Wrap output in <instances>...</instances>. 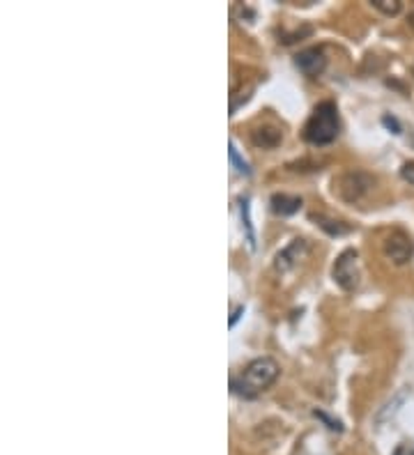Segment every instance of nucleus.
<instances>
[{
    "instance_id": "ddd939ff",
    "label": "nucleus",
    "mask_w": 414,
    "mask_h": 455,
    "mask_svg": "<svg viewBox=\"0 0 414 455\" xmlns=\"http://www.w3.org/2000/svg\"><path fill=\"white\" fill-rule=\"evenodd\" d=\"M400 177H403L405 182L414 184V161H407V163H403V168H400Z\"/></svg>"
},
{
    "instance_id": "4468645a",
    "label": "nucleus",
    "mask_w": 414,
    "mask_h": 455,
    "mask_svg": "<svg viewBox=\"0 0 414 455\" xmlns=\"http://www.w3.org/2000/svg\"><path fill=\"white\" fill-rule=\"evenodd\" d=\"M313 414H315L317 418H322L324 423H327V427H331V430H341V423H338V421H334V418H329V416H327V414H324V412L315 410Z\"/></svg>"
},
{
    "instance_id": "f257e3e1",
    "label": "nucleus",
    "mask_w": 414,
    "mask_h": 455,
    "mask_svg": "<svg viewBox=\"0 0 414 455\" xmlns=\"http://www.w3.org/2000/svg\"><path fill=\"white\" fill-rule=\"evenodd\" d=\"M279 372H281L279 363H276L272 356L253 358L237 377L230 379V391L239 398L253 400L279 379Z\"/></svg>"
},
{
    "instance_id": "9d476101",
    "label": "nucleus",
    "mask_w": 414,
    "mask_h": 455,
    "mask_svg": "<svg viewBox=\"0 0 414 455\" xmlns=\"http://www.w3.org/2000/svg\"><path fill=\"white\" fill-rule=\"evenodd\" d=\"M371 5L375 7L377 12L386 14V17H396L403 10V3L400 0H371Z\"/></svg>"
},
{
    "instance_id": "f8f14e48",
    "label": "nucleus",
    "mask_w": 414,
    "mask_h": 455,
    "mask_svg": "<svg viewBox=\"0 0 414 455\" xmlns=\"http://www.w3.org/2000/svg\"><path fill=\"white\" fill-rule=\"evenodd\" d=\"M315 221L320 223L322 230H327L329 234H345V232H350V225H343L341 221H329V219H322V216H315Z\"/></svg>"
},
{
    "instance_id": "dca6fc26",
    "label": "nucleus",
    "mask_w": 414,
    "mask_h": 455,
    "mask_svg": "<svg viewBox=\"0 0 414 455\" xmlns=\"http://www.w3.org/2000/svg\"><path fill=\"white\" fill-rule=\"evenodd\" d=\"M382 122H384V124H386V127H389V129L393 127V134H400V127H398V122L393 120V117H382Z\"/></svg>"
},
{
    "instance_id": "a211bd4d",
    "label": "nucleus",
    "mask_w": 414,
    "mask_h": 455,
    "mask_svg": "<svg viewBox=\"0 0 414 455\" xmlns=\"http://www.w3.org/2000/svg\"><path fill=\"white\" fill-rule=\"evenodd\" d=\"M407 23H410V26L414 28V10H412L410 14H407Z\"/></svg>"
},
{
    "instance_id": "9b49d317",
    "label": "nucleus",
    "mask_w": 414,
    "mask_h": 455,
    "mask_svg": "<svg viewBox=\"0 0 414 455\" xmlns=\"http://www.w3.org/2000/svg\"><path fill=\"white\" fill-rule=\"evenodd\" d=\"M228 156H230V163L241 172V175H251V168H248L246 159H241V156H239L237 145H235V143H230V148H228Z\"/></svg>"
},
{
    "instance_id": "1a4fd4ad",
    "label": "nucleus",
    "mask_w": 414,
    "mask_h": 455,
    "mask_svg": "<svg viewBox=\"0 0 414 455\" xmlns=\"http://www.w3.org/2000/svg\"><path fill=\"white\" fill-rule=\"evenodd\" d=\"M304 248H306L304 239H295L288 248H283V251L276 255V262H274L276 269H279V272H288V269L295 265V260H299V253Z\"/></svg>"
},
{
    "instance_id": "20e7f679",
    "label": "nucleus",
    "mask_w": 414,
    "mask_h": 455,
    "mask_svg": "<svg viewBox=\"0 0 414 455\" xmlns=\"http://www.w3.org/2000/svg\"><path fill=\"white\" fill-rule=\"evenodd\" d=\"M373 184H375V179L366 172H345L343 177H338V182H334V191H338V196L345 203H357L373 189Z\"/></svg>"
},
{
    "instance_id": "6ab92c4d",
    "label": "nucleus",
    "mask_w": 414,
    "mask_h": 455,
    "mask_svg": "<svg viewBox=\"0 0 414 455\" xmlns=\"http://www.w3.org/2000/svg\"><path fill=\"white\" fill-rule=\"evenodd\" d=\"M412 74H414V65H412Z\"/></svg>"
},
{
    "instance_id": "423d86ee",
    "label": "nucleus",
    "mask_w": 414,
    "mask_h": 455,
    "mask_svg": "<svg viewBox=\"0 0 414 455\" xmlns=\"http://www.w3.org/2000/svg\"><path fill=\"white\" fill-rule=\"evenodd\" d=\"M295 65L304 76L317 79V76H322V72L327 69V55H324L320 46H308L295 55Z\"/></svg>"
},
{
    "instance_id": "f03ea898",
    "label": "nucleus",
    "mask_w": 414,
    "mask_h": 455,
    "mask_svg": "<svg viewBox=\"0 0 414 455\" xmlns=\"http://www.w3.org/2000/svg\"><path fill=\"white\" fill-rule=\"evenodd\" d=\"M341 131V117L334 101H320L313 108V113L304 124V141L310 145H329L338 138Z\"/></svg>"
},
{
    "instance_id": "39448f33",
    "label": "nucleus",
    "mask_w": 414,
    "mask_h": 455,
    "mask_svg": "<svg viewBox=\"0 0 414 455\" xmlns=\"http://www.w3.org/2000/svg\"><path fill=\"white\" fill-rule=\"evenodd\" d=\"M382 248H384L386 258H389L393 265H398V267L407 265V262L412 260V255H414V241H412L410 234L403 232V230H391L389 234H386Z\"/></svg>"
},
{
    "instance_id": "f3484780",
    "label": "nucleus",
    "mask_w": 414,
    "mask_h": 455,
    "mask_svg": "<svg viewBox=\"0 0 414 455\" xmlns=\"http://www.w3.org/2000/svg\"><path fill=\"white\" fill-rule=\"evenodd\" d=\"M241 310H244V306H239V308H237V310H235V313H233V317H230V327H235V322H237V320H239V315H241Z\"/></svg>"
},
{
    "instance_id": "0eeeda50",
    "label": "nucleus",
    "mask_w": 414,
    "mask_h": 455,
    "mask_svg": "<svg viewBox=\"0 0 414 455\" xmlns=\"http://www.w3.org/2000/svg\"><path fill=\"white\" fill-rule=\"evenodd\" d=\"M269 203H272V212L279 216H293L302 210V198L290 196V193H274Z\"/></svg>"
},
{
    "instance_id": "2eb2a0df",
    "label": "nucleus",
    "mask_w": 414,
    "mask_h": 455,
    "mask_svg": "<svg viewBox=\"0 0 414 455\" xmlns=\"http://www.w3.org/2000/svg\"><path fill=\"white\" fill-rule=\"evenodd\" d=\"M393 455H414V448H412L410 444H400Z\"/></svg>"
},
{
    "instance_id": "7ed1b4c3",
    "label": "nucleus",
    "mask_w": 414,
    "mask_h": 455,
    "mask_svg": "<svg viewBox=\"0 0 414 455\" xmlns=\"http://www.w3.org/2000/svg\"><path fill=\"white\" fill-rule=\"evenodd\" d=\"M331 276H334L336 285L345 292H352V290L359 287V253L355 248H348V251L338 255Z\"/></svg>"
},
{
    "instance_id": "6e6552de",
    "label": "nucleus",
    "mask_w": 414,
    "mask_h": 455,
    "mask_svg": "<svg viewBox=\"0 0 414 455\" xmlns=\"http://www.w3.org/2000/svg\"><path fill=\"white\" fill-rule=\"evenodd\" d=\"M251 141L258 145V148L274 150L281 145L283 134H281V129H276V127H260L251 131Z\"/></svg>"
}]
</instances>
